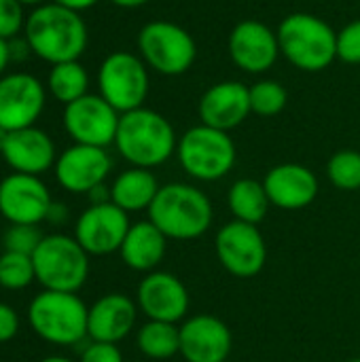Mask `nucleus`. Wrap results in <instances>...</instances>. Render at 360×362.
Instances as JSON below:
<instances>
[{
	"instance_id": "f257e3e1",
	"label": "nucleus",
	"mask_w": 360,
	"mask_h": 362,
	"mask_svg": "<svg viewBox=\"0 0 360 362\" xmlns=\"http://www.w3.org/2000/svg\"><path fill=\"white\" fill-rule=\"evenodd\" d=\"M30 51L51 66L79 59L89 42L87 23L81 13L57 2L36 6L23 28Z\"/></svg>"
},
{
	"instance_id": "f03ea898",
	"label": "nucleus",
	"mask_w": 360,
	"mask_h": 362,
	"mask_svg": "<svg viewBox=\"0 0 360 362\" xmlns=\"http://www.w3.org/2000/svg\"><path fill=\"white\" fill-rule=\"evenodd\" d=\"M146 214L149 221L168 240L176 242L202 238L214 221V208L210 197L199 187L189 182L163 185Z\"/></svg>"
},
{
	"instance_id": "7ed1b4c3",
	"label": "nucleus",
	"mask_w": 360,
	"mask_h": 362,
	"mask_svg": "<svg viewBox=\"0 0 360 362\" xmlns=\"http://www.w3.org/2000/svg\"><path fill=\"white\" fill-rule=\"evenodd\" d=\"M115 146L132 168L153 170L176 155L178 138L161 112L142 106L121 115Z\"/></svg>"
},
{
	"instance_id": "20e7f679",
	"label": "nucleus",
	"mask_w": 360,
	"mask_h": 362,
	"mask_svg": "<svg viewBox=\"0 0 360 362\" xmlns=\"http://www.w3.org/2000/svg\"><path fill=\"white\" fill-rule=\"evenodd\" d=\"M280 55L303 72H323L337 59V30L312 13H291L276 28Z\"/></svg>"
},
{
	"instance_id": "39448f33",
	"label": "nucleus",
	"mask_w": 360,
	"mask_h": 362,
	"mask_svg": "<svg viewBox=\"0 0 360 362\" xmlns=\"http://www.w3.org/2000/svg\"><path fill=\"white\" fill-rule=\"evenodd\" d=\"M176 159L182 172L193 180L216 182L233 170L238 151L229 132L199 123L178 138Z\"/></svg>"
},
{
	"instance_id": "423d86ee",
	"label": "nucleus",
	"mask_w": 360,
	"mask_h": 362,
	"mask_svg": "<svg viewBox=\"0 0 360 362\" xmlns=\"http://www.w3.org/2000/svg\"><path fill=\"white\" fill-rule=\"evenodd\" d=\"M89 308L76 293L42 291L28 308L34 333L55 346H79L87 339Z\"/></svg>"
},
{
	"instance_id": "0eeeda50",
	"label": "nucleus",
	"mask_w": 360,
	"mask_h": 362,
	"mask_svg": "<svg viewBox=\"0 0 360 362\" xmlns=\"http://www.w3.org/2000/svg\"><path fill=\"white\" fill-rule=\"evenodd\" d=\"M36 282L45 291L76 293L89 278V255L74 235H45L32 255Z\"/></svg>"
},
{
	"instance_id": "6e6552de",
	"label": "nucleus",
	"mask_w": 360,
	"mask_h": 362,
	"mask_svg": "<svg viewBox=\"0 0 360 362\" xmlns=\"http://www.w3.org/2000/svg\"><path fill=\"white\" fill-rule=\"evenodd\" d=\"M138 55L149 70L163 76H180L193 68L197 45L182 25L168 19H155L144 23L138 32Z\"/></svg>"
},
{
	"instance_id": "1a4fd4ad",
	"label": "nucleus",
	"mask_w": 360,
	"mask_h": 362,
	"mask_svg": "<svg viewBox=\"0 0 360 362\" xmlns=\"http://www.w3.org/2000/svg\"><path fill=\"white\" fill-rule=\"evenodd\" d=\"M151 89L149 66L140 55L115 51L104 57L98 70V93L119 112L142 108Z\"/></svg>"
},
{
	"instance_id": "9d476101",
	"label": "nucleus",
	"mask_w": 360,
	"mask_h": 362,
	"mask_svg": "<svg viewBox=\"0 0 360 362\" xmlns=\"http://www.w3.org/2000/svg\"><path fill=\"white\" fill-rule=\"evenodd\" d=\"M214 252L221 267L236 278H255L267 263V244L259 227L236 218L216 231Z\"/></svg>"
},
{
	"instance_id": "9b49d317",
	"label": "nucleus",
	"mask_w": 360,
	"mask_h": 362,
	"mask_svg": "<svg viewBox=\"0 0 360 362\" xmlns=\"http://www.w3.org/2000/svg\"><path fill=\"white\" fill-rule=\"evenodd\" d=\"M121 115L100 95L87 93L64 106V129L74 144L106 148L115 144Z\"/></svg>"
},
{
	"instance_id": "f8f14e48",
	"label": "nucleus",
	"mask_w": 360,
	"mask_h": 362,
	"mask_svg": "<svg viewBox=\"0 0 360 362\" xmlns=\"http://www.w3.org/2000/svg\"><path fill=\"white\" fill-rule=\"evenodd\" d=\"M129 227V214L112 202L89 204L74 225V240L87 255L104 257L119 252Z\"/></svg>"
},
{
	"instance_id": "ddd939ff",
	"label": "nucleus",
	"mask_w": 360,
	"mask_h": 362,
	"mask_svg": "<svg viewBox=\"0 0 360 362\" xmlns=\"http://www.w3.org/2000/svg\"><path fill=\"white\" fill-rule=\"evenodd\" d=\"M47 102L45 85L28 72H11L0 76V127L17 132L32 127Z\"/></svg>"
},
{
	"instance_id": "4468645a",
	"label": "nucleus",
	"mask_w": 360,
	"mask_h": 362,
	"mask_svg": "<svg viewBox=\"0 0 360 362\" xmlns=\"http://www.w3.org/2000/svg\"><path fill=\"white\" fill-rule=\"evenodd\" d=\"M231 62L248 72L263 74L274 68L280 57L278 32L259 19H244L233 25L227 40Z\"/></svg>"
},
{
	"instance_id": "2eb2a0df",
	"label": "nucleus",
	"mask_w": 360,
	"mask_h": 362,
	"mask_svg": "<svg viewBox=\"0 0 360 362\" xmlns=\"http://www.w3.org/2000/svg\"><path fill=\"white\" fill-rule=\"evenodd\" d=\"M136 303L149 320L178 325L189 314L191 295L178 276L155 269L140 280Z\"/></svg>"
},
{
	"instance_id": "dca6fc26",
	"label": "nucleus",
	"mask_w": 360,
	"mask_h": 362,
	"mask_svg": "<svg viewBox=\"0 0 360 362\" xmlns=\"http://www.w3.org/2000/svg\"><path fill=\"white\" fill-rule=\"evenodd\" d=\"M51 193L38 176L13 172L0 180V214L11 225H38L51 210Z\"/></svg>"
},
{
	"instance_id": "f3484780",
	"label": "nucleus",
	"mask_w": 360,
	"mask_h": 362,
	"mask_svg": "<svg viewBox=\"0 0 360 362\" xmlns=\"http://www.w3.org/2000/svg\"><path fill=\"white\" fill-rule=\"evenodd\" d=\"M53 170L62 189L87 195L91 189L106 182L112 170V159L106 148L72 144L57 157Z\"/></svg>"
},
{
	"instance_id": "a211bd4d",
	"label": "nucleus",
	"mask_w": 360,
	"mask_h": 362,
	"mask_svg": "<svg viewBox=\"0 0 360 362\" xmlns=\"http://www.w3.org/2000/svg\"><path fill=\"white\" fill-rule=\"evenodd\" d=\"M231 346V329L219 316L197 314L180 325V356L187 362H227Z\"/></svg>"
},
{
	"instance_id": "6ab92c4d",
	"label": "nucleus",
	"mask_w": 360,
	"mask_h": 362,
	"mask_svg": "<svg viewBox=\"0 0 360 362\" xmlns=\"http://www.w3.org/2000/svg\"><path fill=\"white\" fill-rule=\"evenodd\" d=\"M250 108V93L248 87L240 81H221L208 87L197 104L199 121L208 127L231 132L240 127L248 115Z\"/></svg>"
},
{
	"instance_id": "aec40b11",
	"label": "nucleus",
	"mask_w": 360,
	"mask_h": 362,
	"mask_svg": "<svg viewBox=\"0 0 360 362\" xmlns=\"http://www.w3.org/2000/svg\"><path fill=\"white\" fill-rule=\"evenodd\" d=\"M263 187L272 206L280 210H303L318 197L320 191L316 174L301 163L274 165L265 174Z\"/></svg>"
},
{
	"instance_id": "412c9836",
	"label": "nucleus",
	"mask_w": 360,
	"mask_h": 362,
	"mask_svg": "<svg viewBox=\"0 0 360 362\" xmlns=\"http://www.w3.org/2000/svg\"><path fill=\"white\" fill-rule=\"evenodd\" d=\"M136 320H138V303L132 301L127 295L108 293L89 308L87 337L91 341L119 344L134 331Z\"/></svg>"
},
{
	"instance_id": "4be33fe9",
	"label": "nucleus",
	"mask_w": 360,
	"mask_h": 362,
	"mask_svg": "<svg viewBox=\"0 0 360 362\" xmlns=\"http://www.w3.org/2000/svg\"><path fill=\"white\" fill-rule=\"evenodd\" d=\"M2 159L13 172L38 176L55 165V144L51 136L38 127H25L8 132L6 144L2 148Z\"/></svg>"
},
{
	"instance_id": "5701e85b",
	"label": "nucleus",
	"mask_w": 360,
	"mask_h": 362,
	"mask_svg": "<svg viewBox=\"0 0 360 362\" xmlns=\"http://www.w3.org/2000/svg\"><path fill=\"white\" fill-rule=\"evenodd\" d=\"M166 252H168V238L149 218L132 223L119 248L121 261L129 269L140 272V274L155 272L163 263Z\"/></svg>"
},
{
	"instance_id": "b1692460",
	"label": "nucleus",
	"mask_w": 360,
	"mask_h": 362,
	"mask_svg": "<svg viewBox=\"0 0 360 362\" xmlns=\"http://www.w3.org/2000/svg\"><path fill=\"white\" fill-rule=\"evenodd\" d=\"M159 189H161V185L157 182V176L151 170L129 168L112 180L110 202L115 206H119L121 210H125L127 214L142 212V210L151 208Z\"/></svg>"
},
{
	"instance_id": "393cba45",
	"label": "nucleus",
	"mask_w": 360,
	"mask_h": 362,
	"mask_svg": "<svg viewBox=\"0 0 360 362\" xmlns=\"http://www.w3.org/2000/svg\"><path fill=\"white\" fill-rule=\"evenodd\" d=\"M227 206L236 221L257 225L267 216L272 202L263 187V180L255 178H240L227 191Z\"/></svg>"
},
{
	"instance_id": "a878e982",
	"label": "nucleus",
	"mask_w": 360,
	"mask_h": 362,
	"mask_svg": "<svg viewBox=\"0 0 360 362\" xmlns=\"http://www.w3.org/2000/svg\"><path fill=\"white\" fill-rule=\"evenodd\" d=\"M47 91L59 104H72L74 100L89 93V72L79 59L55 64L47 76Z\"/></svg>"
},
{
	"instance_id": "bb28decb",
	"label": "nucleus",
	"mask_w": 360,
	"mask_h": 362,
	"mask_svg": "<svg viewBox=\"0 0 360 362\" xmlns=\"http://www.w3.org/2000/svg\"><path fill=\"white\" fill-rule=\"evenodd\" d=\"M138 350L153 361H168L180 354V327L149 320L138 329Z\"/></svg>"
},
{
	"instance_id": "cd10ccee",
	"label": "nucleus",
	"mask_w": 360,
	"mask_h": 362,
	"mask_svg": "<svg viewBox=\"0 0 360 362\" xmlns=\"http://www.w3.org/2000/svg\"><path fill=\"white\" fill-rule=\"evenodd\" d=\"M248 93H250V108L259 117H276L289 104L286 87L274 78L257 81L252 87H248Z\"/></svg>"
},
{
	"instance_id": "c85d7f7f",
	"label": "nucleus",
	"mask_w": 360,
	"mask_h": 362,
	"mask_svg": "<svg viewBox=\"0 0 360 362\" xmlns=\"http://www.w3.org/2000/svg\"><path fill=\"white\" fill-rule=\"evenodd\" d=\"M327 178L339 191L360 189V153L352 148L337 151L327 163Z\"/></svg>"
},
{
	"instance_id": "c756f323",
	"label": "nucleus",
	"mask_w": 360,
	"mask_h": 362,
	"mask_svg": "<svg viewBox=\"0 0 360 362\" xmlns=\"http://www.w3.org/2000/svg\"><path fill=\"white\" fill-rule=\"evenodd\" d=\"M36 280L34 263L30 255L8 252L0 257V286L6 291H21Z\"/></svg>"
},
{
	"instance_id": "7c9ffc66",
	"label": "nucleus",
	"mask_w": 360,
	"mask_h": 362,
	"mask_svg": "<svg viewBox=\"0 0 360 362\" xmlns=\"http://www.w3.org/2000/svg\"><path fill=\"white\" fill-rule=\"evenodd\" d=\"M42 233L38 229V225H11L4 231L2 244L4 250L8 252H21V255H34V250L38 248V244L42 242Z\"/></svg>"
},
{
	"instance_id": "2f4dec72",
	"label": "nucleus",
	"mask_w": 360,
	"mask_h": 362,
	"mask_svg": "<svg viewBox=\"0 0 360 362\" xmlns=\"http://www.w3.org/2000/svg\"><path fill=\"white\" fill-rule=\"evenodd\" d=\"M19 0H0V38L13 40L25 28V13Z\"/></svg>"
},
{
	"instance_id": "473e14b6",
	"label": "nucleus",
	"mask_w": 360,
	"mask_h": 362,
	"mask_svg": "<svg viewBox=\"0 0 360 362\" xmlns=\"http://www.w3.org/2000/svg\"><path fill=\"white\" fill-rule=\"evenodd\" d=\"M337 59L350 66H360V19L346 23L337 32Z\"/></svg>"
},
{
	"instance_id": "72a5a7b5",
	"label": "nucleus",
	"mask_w": 360,
	"mask_h": 362,
	"mask_svg": "<svg viewBox=\"0 0 360 362\" xmlns=\"http://www.w3.org/2000/svg\"><path fill=\"white\" fill-rule=\"evenodd\" d=\"M79 362H123V354L117 348V344H104V341H89Z\"/></svg>"
},
{
	"instance_id": "f704fd0d",
	"label": "nucleus",
	"mask_w": 360,
	"mask_h": 362,
	"mask_svg": "<svg viewBox=\"0 0 360 362\" xmlns=\"http://www.w3.org/2000/svg\"><path fill=\"white\" fill-rule=\"evenodd\" d=\"M19 331V316L17 312L6 305V303H0V344L4 341H11Z\"/></svg>"
},
{
	"instance_id": "c9c22d12",
	"label": "nucleus",
	"mask_w": 360,
	"mask_h": 362,
	"mask_svg": "<svg viewBox=\"0 0 360 362\" xmlns=\"http://www.w3.org/2000/svg\"><path fill=\"white\" fill-rule=\"evenodd\" d=\"M8 49H11V62L13 59H23L28 53H32L30 51V47H28V40L23 38H13V40H8Z\"/></svg>"
},
{
	"instance_id": "e433bc0d",
	"label": "nucleus",
	"mask_w": 360,
	"mask_h": 362,
	"mask_svg": "<svg viewBox=\"0 0 360 362\" xmlns=\"http://www.w3.org/2000/svg\"><path fill=\"white\" fill-rule=\"evenodd\" d=\"M53 2H57V4H62V6H66V8H72V11H76V13H81V11L91 8V6L98 4L100 0H53Z\"/></svg>"
},
{
	"instance_id": "4c0bfd02",
	"label": "nucleus",
	"mask_w": 360,
	"mask_h": 362,
	"mask_svg": "<svg viewBox=\"0 0 360 362\" xmlns=\"http://www.w3.org/2000/svg\"><path fill=\"white\" fill-rule=\"evenodd\" d=\"M66 216H68V210H66V206L64 204H51V210H49V214H47V221L49 223H53V225H57V223H62V221H66Z\"/></svg>"
},
{
	"instance_id": "58836bf2",
	"label": "nucleus",
	"mask_w": 360,
	"mask_h": 362,
	"mask_svg": "<svg viewBox=\"0 0 360 362\" xmlns=\"http://www.w3.org/2000/svg\"><path fill=\"white\" fill-rule=\"evenodd\" d=\"M11 62V49H8V40L0 38V76H4V70Z\"/></svg>"
},
{
	"instance_id": "ea45409f",
	"label": "nucleus",
	"mask_w": 360,
	"mask_h": 362,
	"mask_svg": "<svg viewBox=\"0 0 360 362\" xmlns=\"http://www.w3.org/2000/svg\"><path fill=\"white\" fill-rule=\"evenodd\" d=\"M112 4L121 6V8H138V6H144L149 4L151 0H110Z\"/></svg>"
},
{
	"instance_id": "a19ab883",
	"label": "nucleus",
	"mask_w": 360,
	"mask_h": 362,
	"mask_svg": "<svg viewBox=\"0 0 360 362\" xmlns=\"http://www.w3.org/2000/svg\"><path fill=\"white\" fill-rule=\"evenodd\" d=\"M19 2H21L23 6H34V8H36V6H40V4H45L47 0H19Z\"/></svg>"
},
{
	"instance_id": "79ce46f5",
	"label": "nucleus",
	"mask_w": 360,
	"mask_h": 362,
	"mask_svg": "<svg viewBox=\"0 0 360 362\" xmlns=\"http://www.w3.org/2000/svg\"><path fill=\"white\" fill-rule=\"evenodd\" d=\"M6 138H8V132L0 127V153H2V148H4V144H6Z\"/></svg>"
},
{
	"instance_id": "37998d69",
	"label": "nucleus",
	"mask_w": 360,
	"mask_h": 362,
	"mask_svg": "<svg viewBox=\"0 0 360 362\" xmlns=\"http://www.w3.org/2000/svg\"><path fill=\"white\" fill-rule=\"evenodd\" d=\"M40 362H72L70 358H64V356H47V358H42Z\"/></svg>"
},
{
	"instance_id": "c03bdc74",
	"label": "nucleus",
	"mask_w": 360,
	"mask_h": 362,
	"mask_svg": "<svg viewBox=\"0 0 360 362\" xmlns=\"http://www.w3.org/2000/svg\"><path fill=\"white\" fill-rule=\"evenodd\" d=\"M348 362H360V358H352V361H348Z\"/></svg>"
}]
</instances>
